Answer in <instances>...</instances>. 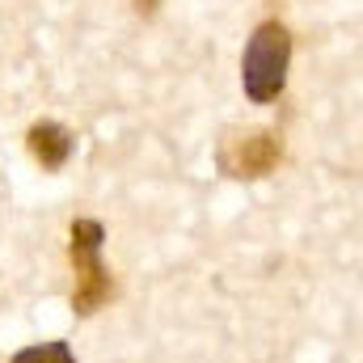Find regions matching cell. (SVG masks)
Wrapping results in <instances>:
<instances>
[{"label":"cell","instance_id":"5b68a950","mask_svg":"<svg viewBox=\"0 0 363 363\" xmlns=\"http://www.w3.org/2000/svg\"><path fill=\"white\" fill-rule=\"evenodd\" d=\"M13 363H77V355H72V347L68 342H34V347H26V351H17L13 355Z\"/></svg>","mask_w":363,"mask_h":363},{"label":"cell","instance_id":"6da1fadb","mask_svg":"<svg viewBox=\"0 0 363 363\" xmlns=\"http://www.w3.org/2000/svg\"><path fill=\"white\" fill-rule=\"evenodd\" d=\"M287 64H291V34L283 21H262L241 55V89L250 101L267 106L287 85Z\"/></svg>","mask_w":363,"mask_h":363},{"label":"cell","instance_id":"7a4b0ae2","mask_svg":"<svg viewBox=\"0 0 363 363\" xmlns=\"http://www.w3.org/2000/svg\"><path fill=\"white\" fill-rule=\"evenodd\" d=\"M101 245H106V228L101 220H77L72 224V241H68V258L77 271V291H72V313L93 317L110 296H114V279L101 262Z\"/></svg>","mask_w":363,"mask_h":363},{"label":"cell","instance_id":"277c9868","mask_svg":"<svg viewBox=\"0 0 363 363\" xmlns=\"http://www.w3.org/2000/svg\"><path fill=\"white\" fill-rule=\"evenodd\" d=\"M26 144H30L34 161H38L43 169H51V174H55V169H64V165L72 161L77 135H72L64 123H55V118H43V123H34V127H30Z\"/></svg>","mask_w":363,"mask_h":363},{"label":"cell","instance_id":"3957f363","mask_svg":"<svg viewBox=\"0 0 363 363\" xmlns=\"http://www.w3.org/2000/svg\"><path fill=\"white\" fill-rule=\"evenodd\" d=\"M279 161V135L274 131H250L233 144H224L220 152V169L228 178H262L271 174Z\"/></svg>","mask_w":363,"mask_h":363}]
</instances>
